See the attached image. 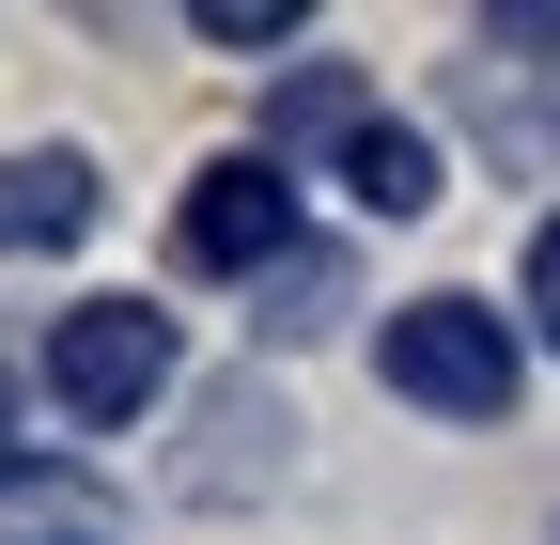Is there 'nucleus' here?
<instances>
[{"mask_svg": "<svg viewBox=\"0 0 560 545\" xmlns=\"http://www.w3.org/2000/svg\"><path fill=\"white\" fill-rule=\"evenodd\" d=\"M296 32V0H202V47H280Z\"/></svg>", "mask_w": 560, "mask_h": 545, "instance_id": "6e6552de", "label": "nucleus"}, {"mask_svg": "<svg viewBox=\"0 0 560 545\" xmlns=\"http://www.w3.org/2000/svg\"><path fill=\"white\" fill-rule=\"evenodd\" d=\"M94 156L79 141H47V156H0V250H79L94 234Z\"/></svg>", "mask_w": 560, "mask_h": 545, "instance_id": "20e7f679", "label": "nucleus"}, {"mask_svg": "<svg viewBox=\"0 0 560 545\" xmlns=\"http://www.w3.org/2000/svg\"><path fill=\"white\" fill-rule=\"evenodd\" d=\"M374 359H389L405 405H436V421H499V405H514V312H482V297H405Z\"/></svg>", "mask_w": 560, "mask_h": 545, "instance_id": "f257e3e1", "label": "nucleus"}, {"mask_svg": "<svg viewBox=\"0 0 560 545\" xmlns=\"http://www.w3.org/2000/svg\"><path fill=\"white\" fill-rule=\"evenodd\" d=\"M342 172H359V202H374V219H420V202H436V141H420V125H374Z\"/></svg>", "mask_w": 560, "mask_h": 545, "instance_id": "0eeeda50", "label": "nucleus"}, {"mask_svg": "<svg viewBox=\"0 0 560 545\" xmlns=\"http://www.w3.org/2000/svg\"><path fill=\"white\" fill-rule=\"evenodd\" d=\"M529 327H545V344H560V219L529 234Z\"/></svg>", "mask_w": 560, "mask_h": 545, "instance_id": "1a4fd4ad", "label": "nucleus"}, {"mask_svg": "<svg viewBox=\"0 0 560 545\" xmlns=\"http://www.w3.org/2000/svg\"><path fill=\"white\" fill-rule=\"evenodd\" d=\"M0 467H16V359H0Z\"/></svg>", "mask_w": 560, "mask_h": 545, "instance_id": "9d476101", "label": "nucleus"}, {"mask_svg": "<svg viewBox=\"0 0 560 545\" xmlns=\"http://www.w3.org/2000/svg\"><path fill=\"white\" fill-rule=\"evenodd\" d=\"M342 312H359V265H342V250H296L265 281V327H280V344H312V327H342Z\"/></svg>", "mask_w": 560, "mask_h": 545, "instance_id": "423d86ee", "label": "nucleus"}, {"mask_svg": "<svg viewBox=\"0 0 560 545\" xmlns=\"http://www.w3.org/2000/svg\"><path fill=\"white\" fill-rule=\"evenodd\" d=\"M172 250H187V265H219V281H280V265H296V172H280L265 141H249V156H219V172L187 187Z\"/></svg>", "mask_w": 560, "mask_h": 545, "instance_id": "7ed1b4c3", "label": "nucleus"}, {"mask_svg": "<svg viewBox=\"0 0 560 545\" xmlns=\"http://www.w3.org/2000/svg\"><path fill=\"white\" fill-rule=\"evenodd\" d=\"M47 390H62V421H140V405L172 390V312L79 297V312L47 327Z\"/></svg>", "mask_w": 560, "mask_h": 545, "instance_id": "f03ea898", "label": "nucleus"}, {"mask_svg": "<svg viewBox=\"0 0 560 545\" xmlns=\"http://www.w3.org/2000/svg\"><path fill=\"white\" fill-rule=\"evenodd\" d=\"M374 125H389V109L342 79V62H296V79H280V109H265V156H296V141H342V156H359Z\"/></svg>", "mask_w": 560, "mask_h": 545, "instance_id": "39448f33", "label": "nucleus"}]
</instances>
